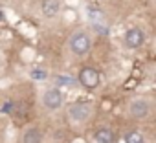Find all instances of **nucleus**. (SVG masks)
<instances>
[{
	"mask_svg": "<svg viewBox=\"0 0 156 143\" xmlns=\"http://www.w3.org/2000/svg\"><path fill=\"white\" fill-rule=\"evenodd\" d=\"M70 50L75 55H85L90 50V37L87 31H77L72 39H70Z\"/></svg>",
	"mask_w": 156,
	"mask_h": 143,
	"instance_id": "f257e3e1",
	"label": "nucleus"
},
{
	"mask_svg": "<svg viewBox=\"0 0 156 143\" xmlns=\"http://www.w3.org/2000/svg\"><path fill=\"white\" fill-rule=\"evenodd\" d=\"M99 81H101V77H99V74H98L96 68H90V66L81 68V72H79V83L85 88L94 90V88L99 86Z\"/></svg>",
	"mask_w": 156,
	"mask_h": 143,
	"instance_id": "f03ea898",
	"label": "nucleus"
},
{
	"mask_svg": "<svg viewBox=\"0 0 156 143\" xmlns=\"http://www.w3.org/2000/svg\"><path fill=\"white\" fill-rule=\"evenodd\" d=\"M42 103H44L46 108H50V110H57V108L62 105V94H61L57 88H50V90L44 92V96H42Z\"/></svg>",
	"mask_w": 156,
	"mask_h": 143,
	"instance_id": "7ed1b4c3",
	"label": "nucleus"
},
{
	"mask_svg": "<svg viewBox=\"0 0 156 143\" xmlns=\"http://www.w3.org/2000/svg\"><path fill=\"white\" fill-rule=\"evenodd\" d=\"M123 42H125L127 48H140V46L145 42V33H143L141 30H138V28L129 30V31L125 33V37H123Z\"/></svg>",
	"mask_w": 156,
	"mask_h": 143,
	"instance_id": "20e7f679",
	"label": "nucleus"
},
{
	"mask_svg": "<svg viewBox=\"0 0 156 143\" xmlns=\"http://www.w3.org/2000/svg\"><path fill=\"white\" fill-rule=\"evenodd\" d=\"M129 110H130V114H132L136 119H143V117H147V116H149L151 106H149V103H147L145 99H136V101H132V103H130Z\"/></svg>",
	"mask_w": 156,
	"mask_h": 143,
	"instance_id": "39448f33",
	"label": "nucleus"
},
{
	"mask_svg": "<svg viewBox=\"0 0 156 143\" xmlns=\"http://www.w3.org/2000/svg\"><path fill=\"white\" fill-rule=\"evenodd\" d=\"M70 117L75 121H87L90 117V106L83 105V103H77L70 106Z\"/></svg>",
	"mask_w": 156,
	"mask_h": 143,
	"instance_id": "423d86ee",
	"label": "nucleus"
},
{
	"mask_svg": "<svg viewBox=\"0 0 156 143\" xmlns=\"http://www.w3.org/2000/svg\"><path fill=\"white\" fill-rule=\"evenodd\" d=\"M41 9H42V15L51 19L59 13L61 9V2L59 0H42V4H41Z\"/></svg>",
	"mask_w": 156,
	"mask_h": 143,
	"instance_id": "0eeeda50",
	"label": "nucleus"
},
{
	"mask_svg": "<svg viewBox=\"0 0 156 143\" xmlns=\"http://www.w3.org/2000/svg\"><path fill=\"white\" fill-rule=\"evenodd\" d=\"M94 138H96L98 143H114V132L110 128H107V127L98 128L96 134H94Z\"/></svg>",
	"mask_w": 156,
	"mask_h": 143,
	"instance_id": "6e6552de",
	"label": "nucleus"
},
{
	"mask_svg": "<svg viewBox=\"0 0 156 143\" xmlns=\"http://www.w3.org/2000/svg\"><path fill=\"white\" fill-rule=\"evenodd\" d=\"M22 143H42V134L39 128H28L22 136Z\"/></svg>",
	"mask_w": 156,
	"mask_h": 143,
	"instance_id": "1a4fd4ad",
	"label": "nucleus"
},
{
	"mask_svg": "<svg viewBox=\"0 0 156 143\" xmlns=\"http://www.w3.org/2000/svg\"><path fill=\"white\" fill-rule=\"evenodd\" d=\"M125 143H143V136H141L140 132L132 130V132H129V134L125 136Z\"/></svg>",
	"mask_w": 156,
	"mask_h": 143,
	"instance_id": "9d476101",
	"label": "nucleus"
},
{
	"mask_svg": "<svg viewBox=\"0 0 156 143\" xmlns=\"http://www.w3.org/2000/svg\"><path fill=\"white\" fill-rule=\"evenodd\" d=\"M31 77H33V79H44V77H46V72H42V70H33V72H31Z\"/></svg>",
	"mask_w": 156,
	"mask_h": 143,
	"instance_id": "9b49d317",
	"label": "nucleus"
},
{
	"mask_svg": "<svg viewBox=\"0 0 156 143\" xmlns=\"http://www.w3.org/2000/svg\"><path fill=\"white\" fill-rule=\"evenodd\" d=\"M57 81H59V85H64V86H70L73 83L72 77H57Z\"/></svg>",
	"mask_w": 156,
	"mask_h": 143,
	"instance_id": "f8f14e48",
	"label": "nucleus"
},
{
	"mask_svg": "<svg viewBox=\"0 0 156 143\" xmlns=\"http://www.w3.org/2000/svg\"><path fill=\"white\" fill-rule=\"evenodd\" d=\"M0 20H2V13H0Z\"/></svg>",
	"mask_w": 156,
	"mask_h": 143,
	"instance_id": "ddd939ff",
	"label": "nucleus"
}]
</instances>
